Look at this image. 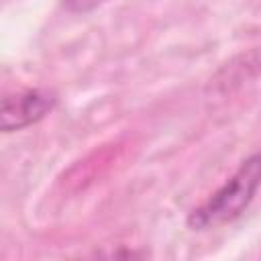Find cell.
Returning <instances> with one entry per match:
<instances>
[{"instance_id":"1","label":"cell","mask_w":261,"mask_h":261,"mask_svg":"<svg viewBox=\"0 0 261 261\" xmlns=\"http://www.w3.org/2000/svg\"><path fill=\"white\" fill-rule=\"evenodd\" d=\"M261 188V151L241 161L234 173L208 196L206 202L188 214L192 230H208L237 220L253 202Z\"/></svg>"},{"instance_id":"2","label":"cell","mask_w":261,"mask_h":261,"mask_svg":"<svg viewBox=\"0 0 261 261\" xmlns=\"http://www.w3.org/2000/svg\"><path fill=\"white\" fill-rule=\"evenodd\" d=\"M57 92L49 88H29L6 94L0 102V128L2 133L22 130L41 122L57 106Z\"/></svg>"},{"instance_id":"3","label":"cell","mask_w":261,"mask_h":261,"mask_svg":"<svg viewBox=\"0 0 261 261\" xmlns=\"http://www.w3.org/2000/svg\"><path fill=\"white\" fill-rule=\"evenodd\" d=\"M106 2L108 0H61V6L71 14H84V12H90Z\"/></svg>"}]
</instances>
